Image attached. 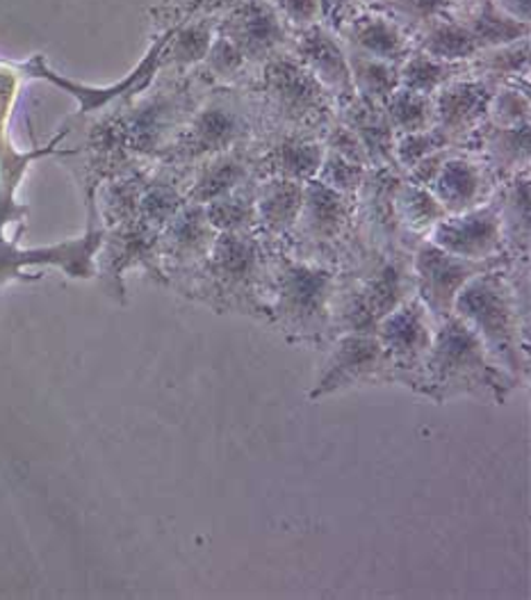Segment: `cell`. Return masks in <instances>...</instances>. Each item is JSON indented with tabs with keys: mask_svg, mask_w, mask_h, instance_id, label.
<instances>
[{
	"mask_svg": "<svg viewBox=\"0 0 531 600\" xmlns=\"http://www.w3.org/2000/svg\"><path fill=\"white\" fill-rule=\"evenodd\" d=\"M220 35L251 62L272 60L285 44L283 19L268 0H239L220 21Z\"/></svg>",
	"mask_w": 531,
	"mask_h": 600,
	"instance_id": "30bf717a",
	"label": "cell"
},
{
	"mask_svg": "<svg viewBox=\"0 0 531 600\" xmlns=\"http://www.w3.org/2000/svg\"><path fill=\"white\" fill-rule=\"evenodd\" d=\"M324 154L326 149L322 144L301 135H287L268 156L270 174L279 179L306 183L310 179H316L320 164L324 160Z\"/></svg>",
	"mask_w": 531,
	"mask_h": 600,
	"instance_id": "ffe728a7",
	"label": "cell"
},
{
	"mask_svg": "<svg viewBox=\"0 0 531 600\" xmlns=\"http://www.w3.org/2000/svg\"><path fill=\"white\" fill-rule=\"evenodd\" d=\"M354 53L399 66L408 58V39L388 16L366 14L349 23L347 30Z\"/></svg>",
	"mask_w": 531,
	"mask_h": 600,
	"instance_id": "ac0fdd59",
	"label": "cell"
},
{
	"mask_svg": "<svg viewBox=\"0 0 531 600\" xmlns=\"http://www.w3.org/2000/svg\"><path fill=\"white\" fill-rule=\"evenodd\" d=\"M391 372L393 368L388 354H385L376 333L347 331L335 343L322 375L310 391V400L333 395L337 391L358 387V383L393 379Z\"/></svg>",
	"mask_w": 531,
	"mask_h": 600,
	"instance_id": "8992f818",
	"label": "cell"
},
{
	"mask_svg": "<svg viewBox=\"0 0 531 600\" xmlns=\"http://www.w3.org/2000/svg\"><path fill=\"white\" fill-rule=\"evenodd\" d=\"M452 316L464 320L493 362L516 381L527 375V329L518 293L499 270L472 277L454 299Z\"/></svg>",
	"mask_w": 531,
	"mask_h": 600,
	"instance_id": "7a4b0ae2",
	"label": "cell"
},
{
	"mask_svg": "<svg viewBox=\"0 0 531 600\" xmlns=\"http://www.w3.org/2000/svg\"><path fill=\"white\" fill-rule=\"evenodd\" d=\"M366 176H368V172L363 164H356L333 151L324 154V160L316 174V179L322 185L341 192V195H351V192H356L360 185L366 183Z\"/></svg>",
	"mask_w": 531,
	"mask_h": 600,
	"instance_id": "836d02e7",
	"label": "cell"
},
{
	"mask_svg": "<svg viewBox=\"0 0 531 600\" xmlns=\"http://www.w3.org/2000/svg\"><path fill=\"white\" fill-rule=\"evenodd\" d=\"M466 28L477 41L479 51H484V48L506 46L529 37V23H520L511 16H506L493 0H484V5H479L477 14L470 19Z\"/></svg>",
	"mask_w": 531,
	"mask_h": 600,
	"instance_id": "484cf974",
	"label": "cell"
},
{
	"mask_svg": "<svg viewBox=\"0 0 531 600\" xmlns=\"http://www.w3.org/2000/svg\"><path fill=\"white\" fill-rule=\"evenodd\" d=\"M458 74L456 64L433 60L424 53L410 56L399 64V87L422 96H433Z\"/></svg>",
	"mask_w": 531,
	"mask_h": 600,
	"instance_id": "83f0119b",
	"label": "cell"
},
{
	"mask_svg": "<svg viewBox=\"0 0 531 600\" xmlns=\"http://www.w3.org/2000/svg\"><path fill=\"white\" fill-rule=\"evenodd\" d=\"M326 144H329L326 151H333V154L343 156V158H347V160H351L356 164H363V167L370 164V158H368V154L363 149V144L358 142V137L345 124H337L329 133Z\"/></svg>",
	"mask_w": 531,
	"mask_h": 600,
	"instance_id": "ab89813d",
	"label": "cell"
},
{
	"mask_svg": "<svg viewBox=\"0 0 531 600\" xmlns=\"http://www.w3.org/2000/svg\"><path fill=\"white\" fill-rule=\"evenodd\" d=\"M304 206V183L272 176L264 181L256 195V220L274 235H283L297 226Z\"/></svg>",
	"mask_w": 531,
	"mask_h": 600,
	"instance_id": "d6986e66",
	"label": "cell"
},
{
	"mask_svg": "<svg viewBox=\"0 0 531 600\" xmlns=\"http://www.w3.org/2000/svg\"><path fill=\"white\" fill-rule=\"evenodd\" d=\"M433 99V126L449 139L472 133L489 117L493 91L481 81H449Z\"/></svg>",
	"mask_w": 531,
	"mask_h": 600,
	"instance_id": "4fadbf2b",
	"label": "cell"
},
{
	"mask_svg": "<svg viewBox=\"0 0 531 600\" xmlns=\"http://www.w3.org/2000/svg\"><path fill=\"white\" fill-rule=\"evenodd\" d=\"M431 243L466 260H495L504 243L499 208L477 206L466 212L447 215L431 229Z\"/></svg>",
	"mask_w": 531,
	"mask_h": 600,
	"instance_id": "8fae6325",
	"label": "cell"
},
{
	"mask_svg": "<svg viewBox=\"0 0 531 600\" xmlns=\"http://www.w3.org/2000/svg\"><path fill=\"white\" fill-rule=\"evenodd\" d=\"M306 183L308 185H304V206L297 224L316 243H331V240L343 233L347 224V195L322 185L318 179H310Z\"/></svg>",
	"mask_w": 531,
	"mask_h": 600,
	"instance_id": "9a60e30c",
	"label": "cell"
},
{
	"mask_svg": "<svg viewBox=\"0 0 531 600\" xmlns=\"http://www.w3.org/2000/svg\"><path fill=\"white\" fill-rule=\"evenodd\" d=\"M497 260H466L458 258L439 245H433L431 240L422 245L413 258V281L418 299L427 308V314L443 322L452 316L454 299L461 293V287L477 274L493 270Z\"/></svg>",
	"mask_w": 531,
	"mask_h": 600,
	"instance_id": "5b68a950",
	"label": "cell"
},
{
	"mask_svg": "<svg viewBox=\"0 0 531 600\" xmlns=\"http://www.w3.org/2000/svg\"><path fill=\"white\" fill-rule=\"evenodd\" d=\"M297 60L310 71V76L326 89V94L335 96L337 101L356 96L349 56L343 51V46L335 41V37L326 28L318 26V23L306 30H299Z\"/></svg>",
	"mask_w": 531,
	"mask_h": 600,
	"instance_id": "7c38bea8",
	"label": "cell"
},
{
	"mask_svg": "<svg viewBox=\"0 0 531 600\" xmlns=\"http://www.w3.org/2000/svg\"><path fill=\"white\" fill-rule=\"evenodd\" d=\"M429 189L447 215H458L477 208L484 199L486 176L479 170V164L466 158H447Z\"/></svg>",
	"mask_w": 531,
	"mask_h": 600,
	"instance_id": "e0dca14e",
	"label": "cell"
},
{
	"mask_svg": "<svg viewBox=\"0 0 531 600\" xmlns=\"http://www.w3.org/2000/svg\"><path fill=\"white\" fill-rule=\"evenodd\" d=\"M422 53L441 60L447 64H458L470 60L479 53V46L468 33L466 26H458L454 21L436 19L427 23V30L422 35Z\"/></svg>",
	"mask_w": 531,
	"mask_h": 600,
	"instance_id": "d4e9b609",
	"label": "cell"
},
{
	"mask_svg": "<svg viewBox=\"0 0 531 600\" xmlns=\"http://www.w3.org/2000/svg\"><path fill=\"white\" fill-rule=\"evenodd\" d=\"M214 26L208 19H199L195 23H187L185 28H176L172 35V48H169V58L176 64H199L206 60L210 44L214 39Z\"/></svg>",
	"mask_w": 531,
	"mask_h": 600,
	"instance_id": "4dcf8cb0",
	"label": "cell"
},
{
	"mask_svg": "<svg viewBox=\"0 0 531 600\" xmlns=\"http://www.w3.org/2000/svg\"><path fill=\"white\" fill-rule=\"evenodd\" d=\"M393 212L397 215V222L416 233L431 231L447 218V210L433 197V192L410 181L397 185L393 195Z\"/></svg>",
	"mask_w": 531,
	"mask_h": 600,
	"instance_id": "603a6c76",
	"label": "cell"
},
{
	"mask_svg": "<svg viewBox=\"0 0 531 600\" xmlns=\"http://www.w3.org/2000/svg\"><path fill=\"white\" fill-rule=\"evenodd\" d=\"M262 91L287 122H322L331 112L326 89L293 58L274 56L262 62Z\"/></svg>",
	"mask_w": 531,
	"mask_h": 600,
	"instance_id": "52a82bcc",
	"label": "cell"
},
{
	"mask_svg": "<svg viewBox=\"0 0 531 600\" xmlns=\"http://www.w3.org/2000/svg\"><path fill=\"white\" fill-rule=\"evenodd\" d=\"M385 119L395 133H418L433 126V99L408 89H397L383 106Z\"/></svg>",
	"mask_w": 531,
	"mask_h": 600,
	"instance_id": "4316f807",
	"label": "cell"
},
{
	"mask_svg": "<svg viewBox=\"0 0 531 600\" xmlns=\"http://www.w3.org/2000/svg\"><path fill=\"white\" fill-rule=\"evenodd\" d=\"M245 117L235 108L214 101L201 108V112L192 119L178 151L185 160L217 156L229 151L235 142L245 137Z\"/></svg>",
	"mask_w": 531,
	"mask_h": 600,
	"instance_id": "5bb4252c",
	"label": "cell"
},
{
	"mask_svg": "<svg viewBox=\"0 0 531 600\" xmlns=\"http://www.w3.org/2000/svg\"><path fill=\"white\" fill-rule=\"evenodd\" d=\"M247 179V167L233 154H217L203 167L195 185L187 192V201L206 206L224 195H231Z\"/></svg>",
	"mask_w": 531,
	"mask_h": 600,
	"instance_id": "7402d4cb",
	"label": "cell"
},
{
	"mask_svg": "<svg viewBox=\"0 0 531 600\" xmlns=\"http://www.w3.org/2000/svg\"><path fill=\"white\" fill-rule=\"evenodd\" d=\"M445 160H447L445 149L429 154L416 167H410V170H408V181L416 183V185H422V187H429L433 183V179L439 176V172H441V167H443Z\"/></svg>",
	"mask_w": 531,
	"mask_h": 600,
	"instance_id": "b9f144b4",
	"label": "cell"
},
{
	"mask_svg": "<svg viewBox=\"0 0 531 600\" xmlns=\"http://www.w3.org/2000/svg\"><path fill=\"white\" fill-rule=\"evenodd\" d=\"M274 295L272 316L285 331H295L299 339L326 333L335 304V279L329 270L308 262H283L274 277Z\"/></svg>",
	"mask_w": 531,
	"mask_h": 600,
	"instance_id": "3957f363",
	"label": "cell"
},
{
	"mask_svg": "<svg viewBox=\"0 0 531 600\" xmlns=\"http://www.w3.org/2000/svg\"><path fill=\"white\" fill-rule=\"evenodd\" d=\"M499 222H502V235L506 233V240L516 247L524 249L529 247V185L527 174L516 176L511 189L506 192L504 204H499Z\"/></svg>",
	"mask_w": 531,
	"mask_h": 600,
	"instance_id": "f546056e",
	"label": "cell"
},
{
	"mask_svg": "<svg viewBox=\"0 0 531 600\" xmlns=\"http://www.w3.org/2000/svg\"><path fill=\"white\" fill-rule=\"evenodd\" d=\"M376 339L388 354L391 368L395 372L393 379H402L416 389L433 341L429 314L422 302L406 299L397 306L388 318L379 322Z\"/></svg>",
	"mask_w": 531,
	"mask_h": 600,
	"instance_id": "ba28073f",
	"label": "cell"
},
{
	"mask_svg": "<svg viewBox=\"0 0 531 600\" xmlns=\"http://www.w3.org/2000/svg\"><path fill=\"white\" fill-rule=\"evenodd\" d=\"M416 291V281L399 260L383 262L351 295H345L341 304L333 306V320L347 331L376 333L383 318H388L408 295Z\"/></svg>",
	"mask_w": 531,
	"mask_h": 600,
	"instance_id": "277c9868",
	"label": "cell"
},
{
	"mask_svg": "<svg viewBox=\"0 0 531 600\" xmlns=\"http://www.w3.org/2000/svg\"><path fill=\"white\" fill-rule=\"evenodd\" d=\"M217 231L208 224L203 206L187 204L174 215V222L166 233V245L178 260L206 258Z\"/></svg>",
	"mask_w": 531,
	"mask_h": 600,
	"instance_id": "44dd1931",
	"label": "cell"
},
{
	"mask_svg": "<svg viewBox=\"0 0 531 600\" xmlns=\"http://www.w3.org/2000/svg\"><path fill=\"white\" fill-rule=\"evenodd\" d=\"M493 3L506 14L511 16L520 23H529V12H531V5L529 0H493Z\"/></svg>",
	"mask_w": 531,
	"mask_h": 600,
	"instance_id": "7bdbcfd3",
	"label": "cell"
},
{
	"mask_svg": "<svg viewBox=\"0 0 531 600\" xmlns=\"http://www.w3.org/2000/svg\"><path fill=\"white\" fill-rule=\"evenodd\" d=\"M349 69L354 91L358 99L366 103L383 108L385 101L399 89V66L381 62L374 58H366L360 53L349 56Z\"/></svg>",
	"mask_w": 531,
	"mask_h": 600,
	"instance_id": "cb8c5ba5",
	"label": "cell"
},
{
	"mask_svg": "<svg viewBox=\"0 0 531 600\" xmlns=\"http://www.w3.org/2000/svg\"><path fill=\"white\" fill-rule=\"evenodd\" d=\"M210 76L217 81H235L245 71V56L237 51L235 44H231L226 37L217 35L210 44V51L203 60Z\"/></svg>",
	"mask_w": 531,
	"mask_h": 600,
	"instance_id": "8d00e7d4",
	"label": "cell"
},
{
	"mask_svg": "<svg viewBox=\"0 0 531 600\" xmlns=\"http://www.w3.org/2000/svg\"><path fill=\"white\" fill-rule=\"evenodd\" d=\"M486 149L493 164L502 170H518V164L529 156V124L516 128H499L486 137Z\"/></svg>",
	"mask_w": 531,
	"mask_h": 600,
	"instance_id": "1f68e13d",
	"label": "cell"
},
{
	"mask_svg": "<svg viewBox=\"0 0 531 600\" xmlns=\"http://www.w3.org/2000/svg\"><path fill=\"white\" fill-rule=\"evenodd\" d=\"M283 21L297 30H306L316 26L320 16V0H276L274 5Z\"/></svg>",
	"mask_w": 531,
	"mask_h": 600,
	"instance_id": "f35d334b",
	"label": "cell"
},
{
	"mask_svg": "<svg viewBox=\"0 0 531 600\" xmlns=\"http://www.w3.org/2000/svg\"><path fill=\"white\" fill-rule=\"evenodd\" d=\"M260 270L262 252L249 233L224 231L214 235V243L206 256V274L220 297L245 302V308H251Z\"/></svg>",
	"mask_w": 531,
	"mask_h": 600,
	"instance_id": "9c48e42d",
	"label": "cell"
},
{
	"mask_svg": "<svg viewBox=\"0 0 531 600\" xmlns=\"http://www.w3.org/2000/svg\"><path fill=\"white\" fill-rule=\"evenodd\" d=\"M351 0H320V14H324L331 23L343 21V14L349 10Z\"/></svg>",
	"mask_w": 531,
	"mask_h": 600,
	"instance_id": "ee69618b",
	"label": "cell"
},
{
	"mask_svg": "<svg viewBox=\"0 0 531 600\" xmlns=\"http://www.w3.org/2000/svg\"><path fill=\"white\" fill-rule=\"evenodd\" d=\"M489 117L499 128L522 126L529 119V99L518 89H499L489 103Z\"/></svg>",
	"mask_w": 531,
	"mask_h": 600,
	"instance_id": "d590c367",
	"label": "cell"
},
{
	"mask_svg": "<svg viewBox=\"0 0 531 600\" xmlns=\"http://www.w3.org/2000/svg\"><path fill=\"white\" fill-rule=\"evenodd\" d=\"M343 103V124L363 144V149L370 158V164L388 167L395 147V131L391 128L388 119H385L383 108L366 103L358 96L341 101Z\"/></svg>",
	"mask_w": 531,
	"mask_h": 600,
	"instance_id": "2e32d148",
	"label": "cell"
},
{
	"mask_svg": "<svg viewBox=\"0 0 531 600\" xmlns=\"http://www.w3.org/2000/svg\"><path fill=\"white\" fill-rule=\"evenodd\" d=\"M516 379L506 375L481 345L474 331L456 316L441 322L416 391L445 402L458 395L502 402Z\"/></svg>",
	"mask_w": 531,
	"mask_h": 600,
	"instance_id": "6da1fadb",
	"label": "cell"
},
{
	"mask_svg": "<svg viewBox=\"0 0 531 600\" xmlns=\"http://www.w3.org/2000/svg\"><path fill=\"white\" fill-rule=\"evenodd\" d=\"M447 144H449V137L441 128L431 126L427 131L399 135V139L393 147V158L397 160L399 167H404V170L408 172L410 167H416L422 158H427L433 151L445 149Z\"/></svg>",
	"mask_w": 531,
	"mask_h": 600,
	"instance_id": "d6a6232c",
	"label": "cell"
},
{
	"mask_svg": "<svg viewBox=\"0 0 531 600\" xmlns=\"http://www.w3.org/2000/svg\"><path fill=\"white\" fill-rule=\"evenodd\" d=\"M183 199L176 195L174 189H156L144 201V208H147L149 218L156 220L158 224H164L169 220H174V215L183 208Z\"/></svg>",
	"mask_w": 531,
	"mask_h": 600,
	"instance_id": "60d3db41",
	"label": "cell"
},
{
	"mask_svg": "<svg viewBox=\"0 0 531 600\" xmlns=\"http://www.w3.org/2000/svg\"><path fill=\"white\" fill-rule=\"evenodd\" d=\"M208 224L217 231H235V233H249L258 220H256V197L239 195V192H231L220 199H214L203 206Z\"/></svg>",
	"mask_w": 531,
	"mask_h": 600,
	"instance_id": "f1b7e54d",
	"label": "cell"
},
{
	"mask_svg": "<svg viewBox=\"0 0 531 600\" xmlns=\"http://www.w3.org/2000/svg\"><path fill=\"white\" fill-rule=\"evenodd\" d=\"M391 12L410 23H429L443 16L454 0H388Z\"/></svg>",
	"mask_w": 531,
	"mask_h": 600,
	"instance_id": "74e56055",
	"label": "cell"
},
{
	"mask_svg": "<svg viewBox=\"0 0 531 600\" xmlns=\"http://www.w3.org/2000/svg\"><path fill=\"white\" fill-rule=\"evenodd\" d=\"M479 56V69L493 76H518L520 71L527 69L529 62V41L520 39L506 46L486 48V53Z\"/></svg>",
	"mask_w": 531,
	"mask_h": 600,
	"instance_id": "e575fe53",
	"label": "cell"
}]
</instances>
